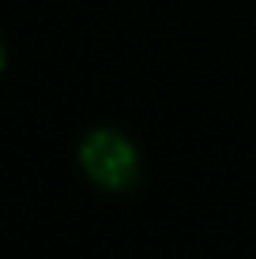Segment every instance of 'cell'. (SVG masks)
I'll return each instance as SVG.
<instances>
[{"instance_id":"cell-1","label":"cell","mask_w":256,"mask_h":259,"mask_svg":"<svg viewBox=\"0 0 256 259\" xmlns=\"http://www.w3.org/2000/svg\"><path fill=\"white\" fill-rule=\"evenodd\" d=\"M79 165L102 192H128L139 181V154L117 128H94L79 143Z\"/></svg>"},{"instance_id":"cell-2","label":"cell","mask_w":256,"mask_h":259,"mask_svg":"<svg viewBox=\"0 0 256 259\" xmlns=\"http://www.w3.org/2000/svg\"><path fill=\"white\" fill-rule=\"evenodd\" d=\"M4 60H8V49H4V41H0V71H4Z\"/></svg>"}]
</instances>
